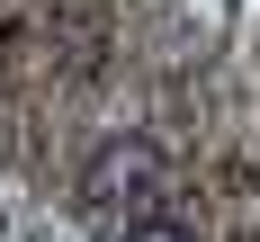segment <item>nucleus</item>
<instances>
[{"instance_id": "f03ea898", "label": "nucleus", "mask_w": 260, "mask_h": 242, "mask_svg": "<svg viewBox=\"0 0 260 242\" xmlns=\"http://www.w3.org/2000/svg\"><path fill=\"white\" fill-rule=\"evenodd\" d=\"M126 242H198V233H188V224H171V215H135Z\"/></svg>"}, {"instance_id": "f257e3e1", "label": "nucleus", "mask_w": 260, "mask_h": 242, "mask_svg": "<svg viewBox=\"0 0 260 242\" xmlns=\"http://www.w3.org/2000/svg\"><path fill=\"white\" fill-rule=\"evenodd\" d=\"M171 188V153L153 134H108L99 153L81 161V206L90 215H144Z\"/></svg>"}]
</instances>
